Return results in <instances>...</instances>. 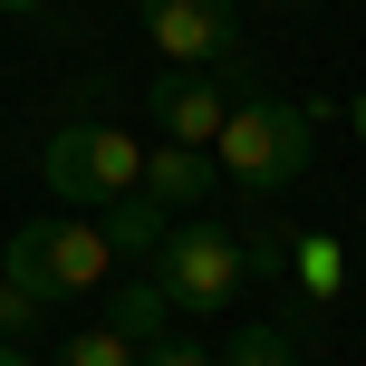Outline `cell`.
Masks as SVG:
<instances>
[{
    "instance_id": "obj_9",
    "label": "cell",
    "mask_w": 366,
    "mask_h": 366,
    "mask_svg": "<svg viewBox=\"0 0 366 366\" xmlns=\"http://www.w3.org/2000/svg\"><path fill=\"white\" fill-rule=\"evenodd\" d=\"M154 222H164V212H154L145 193H126V202H107V222H97V232H107V251H145V260H154V241H164Z\"/></svg>"
},
{
    "instance_id": "obj_8",
    "label": "cell",
    "mask_w": 366,
    "mask_h": 366,
    "mask_svg": "<svg viewBox=\"0 0 366 366\" xmlns=\"http://www.w3.org/2000/svg\"><path fill=\"white\" fill-rule=\"evenodd\" d=\"M164 318H174V299L154 290V280H135V290H116V309H107V328L126 337V347H154V337H164Z\"/></svg>"
},
{
    "instance_id": "obj_6",
    "label": "cell",
    "mask_w": 366,
    "mask_h": 366,
    "mask_svg": "<svg viewBox=\"0 0 366 366\" xmlns=\"http://www.w3.org/2000/svg\"><path fill=\"white\" fill-rule=\"evenodd\" d=\"M232 107H241V97L222 87V77H193V68H164V77H154V135H164V145L212 154L222 126H232Z\"/></svg>"
},
{
    "instance_id": "obj_4",
    "label": "cell",
    "mask_w": 366,
    "mask_h": 366,
    "mask_svg": "<svg viewBox=\"0 0 366 366\" xmlns=\"http://www.w3.org/2000/svg\"><path fill=\"white\" fill-rule=\"evenodd\" d=\"M135 19H145V39H154V58H164V68L222 77L232 97H251L260 58H251V39H241L232 0H135Z\"/></svg>"
},
{
    "instance_id": "obj_15",
    "label": "cell",
    "mask_w": 366,
    "mask_h": 366,
    "mask_svg": "<svg viewBox=\"0 0 366 366\" xmlns=\"http://www.w3.org/2000/svg\"><path fill=\"white\" fill-rule=\"evenodd\" d=\"M0 10H10V19H29V10H49V0H0Z\"/></svg>"
},
{
    "instance_id": "obj_5",
    "label": "cell",
    "mask_w": 366,
    "mask_h": 366,
    "mask_svg": "<svg viewBox=\"0 0 366 366\" xmlns=\"http://www.w3.org/2000/svg\"><path fill=\"white\" fill-rule=\"evenodd\" d=\"M39 174H49V193L68 212H107V202H126L145 183V145L126 126H58L49 154H39Z\"/></svg>"
},
{
    "instance_id": "obj_14",
    "label": "cell",
    "mask_w": 366,
    "mask_h": 366,
    "mask_svg": "<svg viewBox=\"0 0 366 366\" xmlns=\"http://www.w3.org/2000/svg\"><path fill=\"white\" fill-rule=\"evenodd\" d=\"M135 366H212L193 347V337H154V347H135Z\"/></svg>"
},
{
    "instance_id": "obj_13",
    "label": "cell",
    "mask_w": 366,
    "mask_h": 366,
    "mask_svg": "<svg viewBox=\"0 0 366 366\" xmlns=\"http://www.w3.org/2000/svg\"><path fill=\"white\" fill-rule=\"evenodd\" d=\"M299 280H309V299L337 290V241H299Z\"/></svg>"
},
{
    "instance_id": "obj_3",
    "label": "cell",
    "mask_w": 366,
    "mask_h": 366,
    "mask_svg": "<svg viewBox=\"0 0 366 366\" xmlns=\"http://www.w3.org/2000/svg\"><path fill=\"white\" fill-rule=\"evenodd\" d=\"M0 270H10L19 290H39V299L58 309V299H87V290H107L116 251H107V232H97L87 212H39V222H19V232H10Z\"/></svg>"
},
{
    "instance_id": "obj_10",
    "label": "cell",
    "mask_w": 366,
    "mask_h": 366,
    "mask_svg": "<svg viewBox=\"0 0 366 366\" xmlns=\"http://www.w3.org/2000/svg\"><path fill=\"white\" fill-rule=\"evenodd\" d=\"M212 366H299V347H290V328H241L232 357H212Z\"/></svg>"
},
{
    "instance_id": "obj_18",
    "label": "cell",
    "mask_w": 366,
    "mask_h": 366,
    "mask_svg": "<svg viewBox=\"0 0 366 366\" xmlns=\"http://www.w3.org/2000/svg\"><path fill=\"white\" fill-rule=\"evenodd\" d=\"M270 10H309V0H270Z\"/></svg>"
},
{
    "instance_id": "obj_12",
    "label": "cell",
    "mask_w": 366,
    "mask_h": 366,
    "mask_svg": "<svg viewBox=\"0 0 366 366\" xmlns=\"http://www.w3.org/2000/svg\"><path fill=\"white\" fill-rule=\"evenodd\" d=\"M39 318H49V299H39V290H19V280L0 270V337H10V347H19V337H29Z\"/></svg>"
},
{
    "instance_id": "obj_17",
    "label": "cell",
    "mask_w": 366,
    "mask_h": 366,
    "mask_svg": "<svg viewBox=\"0 0 366 366\" xmlns=\"http://www.w3.org/2000/svg\"><path fill=\"white\" fill-rule=\"evenodd\" d=\"M347 116H357V135H366V97H357V107H347Z\"/></svg>"
},
{
    "instance_id": "obj_11",
    "label": "cell",
    "mask_w": 366,
    "mask_h": 366,
    "mask_svg": "<svg viewBox=\"0 0 366 366\" xmlns=\"http://www.w3.org/2000/svg\"><path fill=\"white\" fill-rule=\"evenodd\" d=\"M58 366H135V347H126L116 328H77L68 347H58Z\"/></svg>"
},
{
    "instance_id": "obj_7",
    "label": "cell",
    "mask_w": 366,
    "mask_h": 366,
    "mask_svg": "<svg viewBox=\"0 0 366 366\" xmlns=\"http://www.w3.org/2000/svg\"><path fill=\"white\" fill-rule=\"evenodd\" d=\"M212 183H222V164H212V154H193V145H154L135 193H145L154 212H202V202H212Z\"/></svg>"
},
{
    "instance_id": "obj_1",
    "label": "cell",
    "mask_w": 366,
    "mask_h": 366,
    "mask_svg": "<svg viewBox=\"0 0 366 366\" xmlns=\"http://www.w3.org/2000/svg\"><path fill=\"white\" fill-rule=\"evenodd\" d=\"M309 145H318V116L309 107H290V97H241L232 107V126H222V145H212V164L241 183V193H290L299 174H309Z\"/></svg>"
},
{
    "instance_id": "obj_2",
    "label": "cell",
    "mask_w": 366,
    "mask_h": 366,
    "mask_svg": "<svg viewBox=\"0 0 366 366\" xmlns=\"http://www.w3.org/2000/svg\"><path fill=\"white\" fill-rule=\"evenodd\" d=\"M145 280L174 299V309L212 318V309H232V299L251 290V241H241V232H222V222H202V212H183L174 232L154 241Z\"/></svg>"
},
{
    "instance_id": "obj_16",
    "label": "cell",
    "mask_w": 366,
    "mask_h": 366,
    "mask_svg": "<svg viewBox=\"0 0 366 366\" xmlns=\"http://www.w3.org/2000/svg\"><path fill=\"white\" fill-rule=\"evenodd\" d=\"M0 366H29V357H19V347H10V337H0Z\"/></svg>"
}]
</instances>
